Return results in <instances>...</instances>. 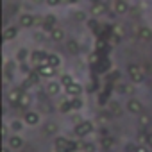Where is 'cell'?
Here are the masks:
<instances>
[{
    "label": "cell",
    "instance_id": "obj_1",
    "mask_svg": "<svg viewBox=\"0 0 152 152\" xmlns=\"http://www.w3.org/2000/svg\"><path fill=\"white\" fill-rule=\"evenodd\" d=\"M72 150H79L77 141H72L66 136H57L54 141V152H72Z\"/></svg>",
    "mask_w": 152,
    "mask_h": 152
},
{
    "label": "cell",
    "instance_id": "obj_2",
    "mask_svg": "<svg viewBox=\"0 0 152 152\" xmlns=\"http://www.w3.org/2000/svg\"><path fill=\"white\" fill-rule=\"evenodd\" d=\"M127 75H129V81L132 83V84H141L143 81H145V70L140 66V64H136V63H131V64H127Z\"/></svg>",
    "mask_w": 152,
    "mask_h": 152
},
{
    "label": "cell",
    "instance_id": "obj_3",
    "mask_svg": "<svg viewBox=\"0 0 152 152\" xmlns=\"http://www.w3.org/2000/svg\"><path fill=\"white\" fill-rule=\"evenodd\" d=\"M93 131H95V124H93L91 120H81L79 124H75V127H73L75 138H86V136H90Z\"/></svg>",
    "mask_w": 152,
    "mask_h": 152
},
{
    "label": "cell",
    "instance_id": "obj_4",
    "mask_svg": "<svg viewBox=\"0 0 152 152\" xmlns=\"http://www.w3.org/2000/svg\"><path fill=\"white\" fill-rule=\"evenodd\" d=\"M125 111H127L129 115L140 116V115L145 113V111H143V102H141L140 99H136V97H129V99L125 100Z\"/></svg>",
    "mask_w": 152,
    "mask_h": 152
},
{
    "label": "cell",
    "instance_id": "obj_5",
    "mask_svg": "<svg viewBox=\"0 0 152 152\" xmlns=\"http://www.w3.org/2000/svg\"><path fill=\"white\" fill-rule=\"evenodd\" d=\"M45 91H47L48 97H59L61 91H64V88H63V84H61L59 81L52 79V81H48V83L45 84Z\"/></svg>",
    "mask_w": 152,
    "mask_h": 152
},
{
    "label": "cell",
    "instance_id": "obj_6",
    "mask_svg": "<svg viewBox=\"0 0 152 152\" xmlns=\"http://www.w3.org/2000/svg\"><path fill=\"white\" fill-rule=\"evenodd\" d=\"M36 23V16L32 13H22L18 16V27L20 29H32Z\"/></svg>",
    "mask_w": 152,
    "mask_h": 152
},
{
    "label": "cell",
    "instance_id": "obj_7",
    "mask_svg": "<svg viewBox=\"0 0 152 152\" xmlns=\"http://www.w3.org/2000/svg\"><path fill=\"white\" fill-rule=\"evenodd\" d=\"M23 122H25V125H29V127H38V125L41 124V115H39L38 111L27 109L25 115H23Z\"/></svg>",
    "mask_w": 152,
    "mask_h": 152
},
{
    "label": "cell",
    "instance_id": "obj_8",
    "mask_svg": "<svg viewBox=\"0 0 152 152\" xmlns=\"http://www.w3.org/2000/svg\"><path fill=\"white\" fill-rule=\"evenodd\" d=\"M34 70L39 73V77H41V79H47V81H52V79L56 77V72H57L56 68H52V66L47 64V63L41 64V66H38V68H34Z\"/></svg>",
    "mask_w": 152,
    "mask_h": 152
},
{
    "label": "cell",
    "instance_id": "obj_9",
    "mask_svg": "<svg viewBox=\"0 0 152 152\" xmlns=\"http://www.w3.org/2000/svg\"><path fill=\"white\" fill-rule=\"evenodd\" d=\"M64 93H66L68 99H79V97H83L84 88H83L81 83H73V84H70L68 88H64Z\"/></svg>",
    "mask_w": 152,
    "mask_h": 152
},
{
    "label": "cell",
    "instance_id": "obj_10",
    "mask_svg": "<svg viewBox=\"0 0 152 152\" xmlns=\"http://www.w3.org/2000/svg\"><path fill=\"white\" fill-rule=\"evenodd\" d=\"M47 56H48V52H43V50H31V63L34 64V68H38V66H41V64H45L47 63Z\"/></svg>",
    "mask_w": 152,
    "mask_h": 152
},
{
    "label": "cell",
    "instance_id": "obj_11",
    "mask_svg": "<svg viewBox=\"0 0 152 152\" xmlns=\"http://www.w3.org/2000/svg\"><path fill=\"white\" fill-rule=\"evenodd\" d=\"M90 13H91L95 18H100V16H104V15L107 13V4L104 2V0H99V2L91 4V7H90Z\"/></svg>",
    "mask_w": 152,
    "mask_h": 152
},
{
    "label": "cell",
    "instance_id": "obj_12",
    "mask_svg": "<svg viewBox=\"0 0 152 152\" xmlns=\"http://www.w3.org/2000/svg\"><path fill=\"white\" fill-rule=\"evenodd\" d=\"M18 32H20V27H18V25H15V23L6 25V27H4V31H2L4 41H13V39H16Z\"/></svg>",
    "mask_w": 152,
    "mask_h": 152
},
{
    "label": "cell",
    "instance_id": "obj_13",
    "mask_svg": "<svg viewBox=\"0 0 152 152\" xmlns=\"http://www.w3.org/2000/svg\"><path fill=\"white\" fill-rule=\"evenodd\" d=\"M56 27H57V18L54 15H45L43 22H41V31H45V32L50 34V31L56 29Z\"/></svg>",
    "mask_w": 152,
    "mask_h": 152
},
{
    "label": "cell",
    "instance_id": "obj_14",
    "mask_svg": "<svg viewBox=\"0 0 152 152\" xmlns=\"http://www.w3.org/2000/svg\"><path fill=\"white\" fill-rule=\"evenodd\" d=\"M23 143H25V141H23V138H22L20 134H11V136L6 140V145H9L13 150H20V148L23 147Z\"/></svg>",
    "mask_w": 152,
    "mask_h": 152
},
{
    "label": "cell",
    "instance_id": "obj_15",
    "mask_svg": "<svg viewBox=\"0 0 152 152\" xmlns=\"http://www.w3.org/2000/svg\"><path fill=\"white\" fill-rule=\"evenodd\" d=\"M47 64H50L52 68L59 70V68L63 66V57H61L59 54H56V52H48V56H47Z\"/></svg>",
    "mask_w": 152,
    "mask_h": 152
},
{
    "label": "cell",
    "instance_id": "obj_16",
    "mask_svg": "<svg viewBox=\"0 0 152 152\" xmlns=\"http://www.w3.org/2000/svg\"><path fill=\"white\" fill-rule=\"evenodd\" d=\"M48 36H50V39H52L54 43H63V41L66 39V34H64V29H61L59 25H57L56 29H52Z\"/></svg>",
    "mask_w": 152,
    "mask_h": 152
},
{
    "label": "cell",
    "instance_id": "obj_17",
    "mask_svg": "<svg viewBox=\"0 0 152 152\" xmlns=\"http://www.w3.org/2000/svg\"><path fill=\"white\" fill-rule=\"evenodd\" d=\"M31 59V50L29 48H25V47H22V48H18L16 52H15V61L20 64V63H27Z\"/></svg>",
    "mask_w": 152,
    "mask_h": 152
},
{
    "label": "cell",
    "instance_id": "obj_18",
    "mask_svg": "<svg viewBox=\"0 0 152 152\" xmlns=\"http://www.w3.org/2000/svg\"><path fill=\"white\" fill-rule=\"evenodd\" d=\"M57 131H59L57 122L48 120V122H45V124H43V132H45L47 136H57Z\"/></svg>",
    "mask_w": 152,
    "mask_h": 152
},
{
    "label": "cell",
    "instance_id": "obj_19",
    "mask_svg": "<svg viewBox=\"0 0 152 152\" xmlns=\"http://www.w3.org/2000/svg\"><path fill=\"white\" fill-rule=\"evenodd\" d=\"M129 13V2L127 0H115V15H127Z\"/></svg>",
    "mask_w": 152,
    "mask_h": 152
},
{
    "label": "cell",
    "instance_id": "obj_20",
    "mask_svg": "<svg viewBox=\"0 0 152 152\" xmlns=\"http://www.w3.org/2000/svg\"><path fill=\"white\" fill-rule=\"evenodd\" d=\"M23 127H25L23 118H22V120H20V118H13V120L9 122V129H11L13 134H20V132L23 131Z\"/></svg>",
    "mask_w": 152,
    "mask_h": 152
},
{
    "label": "cell",
    "instance_id": "obj_21",
    "mask_svg": "<svg viewBox=\"0 0 152 152\" xmlns=\"http://www.w3.org/2000/svg\"><path fill=\"white\" fill-rule=\"evenodd\" d=\"M20 97H22V90H18V88L9 90L7 95H6L7 102H9V104H16V106H18V102H20Z\"/></svg>",
    "mask_w": 152,
    "mask_h": 152
},
{
    "label": "cell",
    "instance_id": "obj_22",
    "mask_svg": "<svg viewBox=\"0 0 152 152\" xmlns=\"http://www.w3.org/2000/svg\"><path fill=\"white\" fill-rule=\"evenodd\" d=\"M136 34H138V38H140L141 41H145V43H148V41L152 39V29H148V27H145V25H141V27L136 31Z\"/></svg>",
    "mask_w": 152,
    "mask_h": 152
},
{
    "label": "cell",
    "instance_id": "obj_23",
    "mask_svg": "<svg viewBox=\"0 0 152 152\" xmlns=\"http://www.w3.org/2000/svg\"><path fill=\"white\" fill-rule=\"evenodd\" d=\"M64 47H66V52H68V54H72V56H77V54H79V50H81V47H79V41H77V39H68V41L64 43Z\"/></svg>",
    "mask_w": 152,
    "mask_h": 152
},
{
    "label": "cell",
    "instance_id": "obj_24",
    "mask_svg": "<svg viewBox=\"0 0 152 152\" xmlns=\"http://www.w3.org/2000/svg\"><path fill=\"white\" fill-rule=\"evenodd\" d=\"M100 147H102L104 150H109V148H113V147H115V136H111V134H107V136H102V138H100Z\"/></svg>",
    "mask_w": 152,
    "mask_h": 152
},
{
    "label": "cell",
    "instance_id": "obj_25",
    "mask_svg": "<svg viewBox=\"0 0 152 152\" xmlns=\"http://www.w3.org/2000/svg\"><path fill=\"white\" fill-rule=\"evenodd\" d=\"M57 81L63 84V88H68L70 84H73V83H75V81H73V77H72V73H63Z\"/></svg>",
    "mask_w": 152,
    "mask_h": 152
},
{
    "label": "cell",
    "instance_id": "obj_26",
    "mask_svg": "<svg viewBox=\"0 0 152 152\" xmlns=\"http://www.w3.org/2000/svg\"><path fill=\"white\" fill-rule=\"evenodd\" d=\"M70 111H73V109H72V99L63 100V102L59 104V113H61V115H66V113H70Z\"/></svg>",
    "mask_w": 152,
    "mask_h": 152
},
{
    "label": "cell",
    "instance_id": "obj_27",
    "mask_svg": "<svg viewBox=\"0 0 152 152\" xmlns=\"http://www.w3.org/2000/svg\"><path fill=\"white\" fill-rule=\"evenodd\" d=\"M115 88H116V91H118L120 95H129V93L132 91V88H131L129 84H125V83H118Z\"/></svg>",
    "mask_w": 152,
    "mask_h": 152
},
{
    "label": "cell",
    "instance_id": "obj_28",
    "mask_svg": "<svg viewBox=\"0 0 152 152\" xmlns=\"http://www.w3.org/2000/svg\"><path fill=\"white\" fill-rule=\"evenodd\" d=\"M138 122H140V125H141L143 129H147V127L150 125V122H152V118H150V115H147V113H143V115H140V116H138Z\"/></svg>",
    "mask_w": 152,
    "mask_h": 152
},
{
    "label": "cell",
    "instance_id": "obj_29",
    "mask_svg": "<svg viewBox=\"0 0 152 152\" xmlns=\"http://www.w3.org/2000/svg\"><path fill=\"white\" fill-rule=\"evenodd\" d=\"M124 34H125V31H124V27H122V25H115V27H113V36H115V41L122 39V38H124Z\"/></svg>",
    "mask_w": 152,
    "mask_h": 152
},
{
    "label": "cell",
    "instance_id": "obj_30",
    "mask_svg": "<svg viewBox=\"0 0 152 152\" xmlns=\"http://www.w3.org/2000/svg\"><path fill=\"white\" fill-rule=\"evenodd\" d=\"M29 104H31V95H29V93H25V91H22V97H20L18 106H20V107H27Z\"/></svg>",
    "mask_w": 152,
    "mask_h": 152
},
{
    "label": "cell",
    "instance_id": "obj_31",
    "mask_svg": "<svg viewBox=\"0 0 152 152\" xmlns=\"http://www.w3.org/2000/svg\"><path fill=\"white\" fill-rule=\"evenodd\" d=\"M73 18L77 20V22H81V23L88 22V15H86V11H75V13H73Z\"/></svg>",
    "mask_w": 152,
    "mask_h": 152
},
{
    "label": "cell",
    "instance_id": "obj_32",
    "mask_svg": "<svg viewBox=\"0 0 152 152\" xmlns=\"http://www.w3.org/2000/svg\"><path fill=\"white\" fill-rule=\"evenodd\" d=\"M83 106H84V102H83L81 97H79V99H72V109H73V111L83 109Z\"/></svg>",
    "mask_w": 152,
    "mask_h": 152
},
{
    "label": "cell",
    "instance_id": "obj_33",
    "mask_svg": "<svg viewBox=\"0 0 152 152\" xmlns=\"http://www.w3.org/2000/svg\"><path fill=\"white\" fill-rule=\"evenodd\" d=\"M81 148H83V152H95V150H97V147H95L93 141H86V143H83Z\"/></svg>",
    "mask_w": 152,
    "mask_h": 152
},
{
    "label": "cell",
    "instance_id": "obj_34",
    "mask_svg": "<svg viewBox=\"0 0 152 152\" xmlns=\"http://www.w3.org/2000/svg\"><path fill=\"white\" fill-rule=\"evenodd\" d=\"M134 152H152V148H150L148 145H145V143H138Z\"/></svg>",
    "mask_w": 152,
    "mask_h": 152
},
{
    "label": "cell",
    "instance_id": "obj_35",
    "mask_svg": "<svg viewBox=\"0 0 152 152\" xmlns=\"http://www.w3.org/2000/svg\"><path fill=\"white\" fill-rule=\"evenodd\" d=\"M143 143L152 148V132H145V134H143Z\"/></svg>",
    "mask_w": 152,
    "mask_h": 152
},
{
    "label": "cell",
    "instance_id": "obj_36",
    "mask_svg": "<svg viewBox=\"0 0 152 152\" xmlns=\"http://www.w3.org/2000/svg\"><path fill=\"white\" fill-rule=\"evenodd\" d=\"M109 107H111V111H113V113H116V116H120V115H122V109H120V106H118L116 102H111V104H109Z\"/></svg>",
    "mask_w": 152,
    "mask_h": 152
},
{
    "label": "cell",
    "instance_id": "obj_37",
    "mask_svg": "<svg viewBox=\"0 0 152 152\" xmlns=\"http://www.w3.org/2000/svg\"><path fill=\"white\" fill-rule=\"evenodd\" d=\"M61 4H63L61 0H45V6H48V7H57Z\"/></svg>",
    "mask_w": 152,
    "mask_h": 152
},
{
    "label": "cell",
    "instance_id": "obj_38",
    "mask_svg": "<svg viewBox=\"0 0 152 152\" xmlns=\"http://www.w3.org/2000/svg\"><path fill=\"white\" fill-rule=\"evenodd\" d=\"M136 150V145L134 143H127L125 145V152H134Z\"/></svg>",
    "mask_w": 152,
    "mask_h": 152
},
{
    "label": "cell",
    "instance_id": "obj_39",
    "mask_svg": "<svg viewBox=\"0 0 152 152\" xmlns=\"http://www.w3.org/2000/svg\"><path fill=\"white\" fill-rule=\"evenodd\" d=\"M61 2H63L64 6H75V4L79 2V0H61Z\"/></svg>",
    "mask_w": 152,
    "mask_h": 152
},
{
    "label": "cell",
    "instance_id": "obj_40",
    "mask_svg": "<svg viewBox=\"0 0 152 152\" xmlns=\"http://www.w3.org/2000/svg\"><path fill=\"white\" fill-rule=\"evenodd\" d=\"M2 152H13V148H11L9 145H6V143H4V145H2Z\"/></svg>",
    "mask_w": 152,
    "mask_h": 152
},
{
    "label": "cell",
    "instance_id": "obj_41",
    "mask_svg": "<svg viewBox=\"0 0 152 152\" xmlns=\"http://www.w3.org/2000/svg\"><path fill=\"white\" fill-rule=\"evenodd\" d=\"M34 4H45V0H32Z\"/></svg>",
    "mask_w": 152,
    "mask_h": 152
},
{
    "label": "cell",
    "instance_id": "obj_42",
    "mask_svg": "<svg viewBox=\"0 0 152 152\" xmlns=\"http://www.w3.org/2000/svg\"><path fill=\"white\" fill-rule=\"evenodd\" d=\"M90 2H91V4H95V2H99V0H90Z\"/></svg>",
    "mask_w": 152,
    "mask_h": 152
},
{
    "label": "cell",
    "instance_id": "obj_43",
    "mask_svg": "<svg viewBox=\"0 0 152 152\" xmlns=\"http://www.w3.org/2000/svg\"><path fill=\"white\" fill-rule=\"evenodd\" d=\"M72 152H81V150H72Z\"/></svg>",
    "mask_w": 152,
    "mask_h": 152
}]
</instances>
